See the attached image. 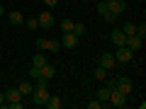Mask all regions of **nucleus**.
Here are the masks:
<instances>
[{"mask_svg":"<svg viewBox=\"0 0 146 109\" xmlns=\"http://www.w3.org/2000/svg\"><path fill=\"white\" fill-rule=\"evenodd\" d=\"M25 24H27V29H36V27H39V22H36V17H32V20H27Z\"/></svg>","mask_w":146,"mask_h":109,"instance_id":"a878e982","label":"nucleus"},{"mask_svg":"<svg viewBox=\"0 0 146 109\" xmlns=\"http://www.w3.org/2000/svg\"><path fill=\"white\" fill-rule=\"evenodd\" d=\"M100 107H102V102H100V99H98V102H88V109H100Z\"/></svg>","mask_w":146,"mask_h":109,"instance_id":"cd10ccee","label":"nucleus"},{"mask_svg":"<svg viewBox=\"0 0 146 109\" xmlns=\"http://www.w3.org/2000/svg\"><path fill=\"white\" fill-rule=\"evenodd\" d=\"M44 63H46V58H44V53H42V51L36 53V56H34V58H32V66H36V68H42V66H44Z\"/></svg>","mask_w":146,"mask_h":109,"instance_id":"6ab92c4d","label":"nucleus"},{"mask_svg":"<svg viewBox=\"0 0 146 109\" xmlns=\"http://www.w3.org/2000/svg\"><path fill=\"white\" fill-rule=\"evenodd\" d=\"M131 58H134V51L127 46H117V53H115V61L117 63H129Z\"/></svg>","mask_w":146,"mask_h":109,"instance_id":"f03ea898","label":"nucleus"},{"mask_svg":"<svg viewBox=\"0 0 146 109\" xmlns=\"http://www.w3.org/2000/svg\"><path fill=\"white\" fill-rule=\"evenodd\" d=\"M98 15L102 17V20H107V22H115V20H117V15H112V12H110L107 3H100V5H98Z\"/></svg>","mask_w":146,"mask_h":109,"instance_id":"0eeeda50","label":"nucleus"},{"mask_svg":"<svg viewBox=\"0 0 146 109\" xmlns=\"http://www.w3.org/2000/svg\"><path fill=\"white\" fill-rule=\"evenodd\" d=\"M29 78H32V80H39V78H42V68L32 66V68H29Z\"/></svg>","mask_w":146,"mask_h":109,"instance_id":"aec40b11","label":"nucleus"},{"mask_svg":"<svg viewBox=\"0 0 146 109\" xmlns=\"http://www.w3.org/2000/svg\"><path fill=\"white\" fill-rule=\"evenodd\" d=\"M36 22H39V27L49 29V27H54V15H51V12H42V15L36 17Z\"/></svg>","mask_w":146,"mask_h":109,"instance_id":"6e6552de","label":"nucleus"},{"mask_svg":"<svg viewBox=\"0 0 146 109\" xmlns=\"http://www.w3.org/2000/svg\"><path fill=\"white\" fill-rule=\"evenodd\" d=\"M110 92H112V87H107V85H105V87H100L98 90V99L102 104H107V99H110Z\"/></svg>","mask_w":146,"mask_h":109,"instance_id":"2eb2a0df","label":"nucleus"},{"mask_svg":"<svg viewBox=\"0 0 146 109\" xmlns=\"http://www.w3.org/2000/svg\"><path fill=\"white\" fill-rule=\"evenodd\" d=\"M110 104H112V107H124V95L119 92V90H112V92H110V99H107Z\"/></svg>","mask_w":146,"mask_h":109,"instance_id":"39448f33","label":"nucleus"},{"mask_svg":"<svg viewBox=\"0 0 146 109\" xmlns=\"http://www.w3.org/2000/svg\"><path fill=\"white\" fill-rule=\"evenodd\" d=\"M71 29H73V22H71V20H63V22H61V32L66 34V32H71Z\"/></svg>","mask_w":146,"mask_h":109,"instance_id":"b1692460","label":"nucleus"},{"mask_svg":"<svg viewBox=\"0 0 146 109\" xmlns=\"http://www.w3.org/2000/svg\"><path fill=\"white\" fill-rule=\"evenodd\" d=\"M122 32H124L127 36H131V34H136V24H124V27H122Z\"/></svg>","mask_w":146,"mask_h":109,"instance_id":"5701e85b","label":"nucleus"},{"mask_svg":"<svg viewBox=\"0 0 146 109\" xmlns=\"http://www.w3.org/2000/svg\"><path fill=\"white\" fill-rule=\"evenodd\" d=\"M136 36H139V39L146 36V24H136Z\"/></svg>","mask_w":146,"mask_h":109,"instance_id":"393cba45","label":"nucleus"},{"mask_svg":"<svg viewBox=\"0 0 146 109\" xmlns=\"http://www.w3.org/2000/svg\"><path fill=\"white\" fill-rule=\"evenodd\" d=\"M5 104H7L5 102V92H0V107H5Z\"/></svg>","mask_w":146,"mask_h":109,"instance_id":"c756f323","label":"nucleus"},{"mask_svg":"<svg viewBox=\"0 0 146 109\" xmlns=\"http://www.w3.org/2000/svg\"><path fill=\"white\" fill-rule=\"evenodd\" d=\"M54 75H56V66H51V63L46 61V63L42 66V78H44V80H51Z\"/></svg>","mask_w":146,"mask_h":109,"instance_id":"9b49d317","label":"nucleus"},{"mask_svg":"<svg viewBox=\"0 0 146 109\" xmlns=\"http://www.w3.org/2000/svg\"><path fill=\"white\" fill-rule=\"evenodd\" d=\"M0 24H3V22H0Z\"/></svg>","mask_w":146,"mask_h":109,"instance_id":"2f4dec72","label":"nucleus"},{"mask_svg":"<svg viewBox=\"0 0 146 109\" xmlns=\"http://www.w3.org/2000/svg\"><path fill=\"white\" fill-rule=\"evenodd\" d=\"M115 63H117L115 61V53H102V58H100V66H102V68H107V70H110Z\"/></svg>","mask_w":146,"mask_h":109,"instance_id":"ddd939ff","label":"nucleus"},{"mask_svg":"<svg viewBox=\"0 0 146 109\" xmlns=\"http://www.w3.org/2000/svg\"><path fill=\"white\" fill-rule=\"evenodd\" d=\"M7 20H10V24H22V22H25V17H22V12L12 10L10 15H7Z\"/></svg>","mask_w":146,"mask_h":109,"instance_id":"dca6fc26","label":"nucleus"},{"mask_svg":"<svg viewBox=\"0 0 146 109\" xmlns=\"http://www.w3.org/2000/svg\"><path fill=\"white\" fill-rule=\"evenodd\" d=\"M17 90H20V95H22V97H27V95H32L34 85H32V83H20V85H17Z\"/></svg>","mask_w":146,"mask_h":109,"instance_id":"a211bd4d","label":"nucleus"},{"mask_svg":"<svg viewBox=\"0 0 146 109\" xmlns=\"http://www.w3.org/2000/svg\"><path fill=\"white\" fill-rule=\"evenodd\" d=\"M95 78H98V80H107V68L98 66V70H95Z\"/></svg>","mask_w":146,"mask_h":109,"instance_id":"412c9836","label":"nucleus"},{"mask_svg":"<svg viewBox=\"0 0 146 109\" xmlns=\"http://www.w3.org/2000/svg\"><path fill=\"white\" fill-rule=\"evenodd\" d=\"M71 32H73V34H76V36L80 39V36L85 34V27H83V24H76V22H73V29H71Z\"/></svg>","mask_w":146,"mask_h":109,"instance_id":"4be33fe9","label":"nucleus"},{"mask_svg":"<svg viewBox=\"0 0 146 109\" xmlns=\"http://www.w3.org/2000/svg\"><path fill=\"white\" fill-rule=\"evenodd\" d=\"M117 90L127 97V95H131V90H134V83H131L129 78H119V80H117Z\"/></svg>","mask_w":146,"mask_h":109,"instance_id":"20e7f679","label":"nucleus"},{"mask_svg":"<svg viewBox=\"0 0 146 109\" xmlns=\"http://www.w3.org/2000/svg\"><path fill=\"white\" fill-rule=\"evenodd\" d=\"M44 5H46V7H54V5H58V0H44Z\"/></svg>","mask_w":146,"mask_h":109,"instance_id":"c85d7f7f","label":"nucleus"},{"mask_svg":"<svg viewBox=\"0 0 146 109\" xmlns=\"http://www.w3.org/2000/svg\"><path fill=\"white\" fill-rule=\"evenodd\" d=\"M3 17H5V7L0 5V20H3Z\"/></svg>","mask_w":146,"mask_h":109,"instance_id":"7c9ffc66","label":"nucleus"},{"mask_svg":"<svg viewBox=\"0 0 146 109\" xmlns=\"http://www.w3.org/2000/svg\"><path fill=\"white\" fill-rule=\"evenodd\" d=\"M46 85H49V80H44V78H39V80L34 83L32 99H34L36 107H44V104H46V99H49V90H46Z\"/></svg>","mask_w":146,"mask_h":109,"instance_id":"f257e3e1","label":"nucleus"},{"mask_svg":"<svg viewBox=\"0 0 146 109\" xmlns=\"http://www.w3.org/2000/svg\"><path fill=\"white\" fill-rule=\"evenodd\" d=\"M78 41H80V39L73 34V32H66V34H63V46H66V49H76Z\"/></svg>","mask_w":146,"mask_h":109,"instance_id":"1a4fd4ad","label":"nucleus"},{"mask_svg":"<svg viewBox=\"0 0 146 109\" xmlns=\"http://www.w3.org/2000/svg\"><path fill=\"white\" fill-rule=\"evenodd\" d=\"M107 7H110V12H112V15H117V17H119L122 15V12H124V3H122V0H110V3H107Z\"/></svg>","mask_w":146,"mask_h":109,"instance_id":"9d476101","label":"nucleus"},{"mask_svg":"<svg viewBox=\"0 0 146 109\" xmlns=\"http://www.w3.org/2000/svg\"><path fill=\"white\" fill-rule=\"evenodd\" d=\"M20 99H22V95H20V90H17V87L5 90V102H20Z\"/></svg>","mask_w":146,"mask_h":109,"instance_id":"f8f14e48","label":"nucleus"},{"mask_svg":"<svg viewBox=\"0 0 146 109\" xmlns=\"http://www.w3.org/2000/svg\"><path fill=\"white\" fill-rule=\"evenodd\" d=\"M61 97H51V95H49V99H46V104H44V107H49V109H61Z\"/></svg>","mask_w":146,"mask_h":109,"instance_id":"f3484780","label":"nucleus"},{"mask_svg":"<svg viewBox=\"0 0 146 109\" xmlns=\"http://www.w3.org/2000/svg\"><path fill=\"white\" fill-rule=\"evenodd\" d=\"M112 41H115L117 46H124V44H127V34L122 29H115V32H112Z\"/></svg>","mask_w":146,"mask_h":109,"instance_id":"4468645a","label":"nucleus"},{"mask_svg":"<svg viewBox=\"0 0 146 109\" xmlns=\"http://www.w3.org/2000/svg\"><path fill=\"white\" fill-rule=\"evenodd\" d=\"M141 44H144V39H139V36H136V34H131V36H127V44H124V46L127 49H131V51H141Z\"/></svg>","mask_w":146,"mask_h":109,"instance_id":"423d86ee","label":"nucleus"},{"mask_svg":"<svg viewBox=\"0 0 146 109\" xmlns=\"http://www.w3.org/2000/svg\"><path fill=\"white\" fill-rule=\"evenodd\" d=\"M36 49H39V51H51V53H56L61 46H58L56 41H51V39H39V41H36Z\"/></svg>","mask_w":146,"mask_h":109,"instance_id":"7ed1b4c3","label":"nucleus"},{"mask_svg":"<svg viewBox=\"0 0 146 109\" xmlns=\"http://www.w3.org/2000/svg\"><path fill=\"white\" fill-rule=\"evenodd\" d=\"M5 107H10V109H22L25 104H22V99H20V102H7Z\"/></svg>","mask_w":146,"mask_h":109,"instance_id":"bb28decb","label":"nucleus"}]
</instances>
